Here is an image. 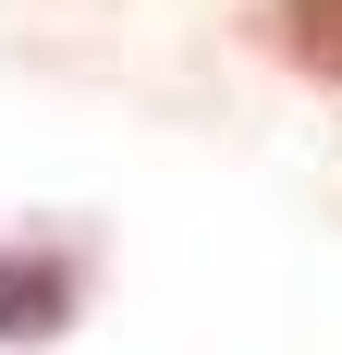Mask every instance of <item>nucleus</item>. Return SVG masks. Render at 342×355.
Returning <instances> with one entry per match:
<instances>
[{"label":"nucleus","mask_w":342,"mask_h":355,"mask_svg":"<svg viewBox=\"0 0 342 355\" xmlns=\"http://www.w3.org/2000/svg\"><path fill=\"white\" fill-rule=\"evenodd\" d=\"M269 49L318 86H342V0H269Z\"/></svg>","instance_id":"f03ea898"},{"label":"nucleus","mask_w":342,"mask_h":355,"mask_svg":"<svg viewBox=\"0 0 342 355\" xmlns=\"http://www.w3.org/2000/svg\"><path fill=\"white\" fill-rule=\"evenodd\" d=\"M73 294H86V270H73L49 233H12V245H0V343H62Z\"/></svg>","instance_id":"f257e3e1"}]
</instances>
